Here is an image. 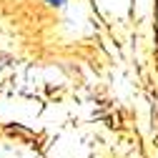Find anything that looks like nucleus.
<instances>
[{"mask_svg": "<svg viewBox=\"0 0 158 158\" xmlns=\"http://www.w3.org/2000/svg\"><path fill=\"white\" fill-rule=\"evenodd\" d=\"M48 3H50V5H63L65 0H48Z\"/></svg>", "mask_w": 158, "mask_h": 158, "instance_id": "1", "label": "nucleus"}]
</instances>
